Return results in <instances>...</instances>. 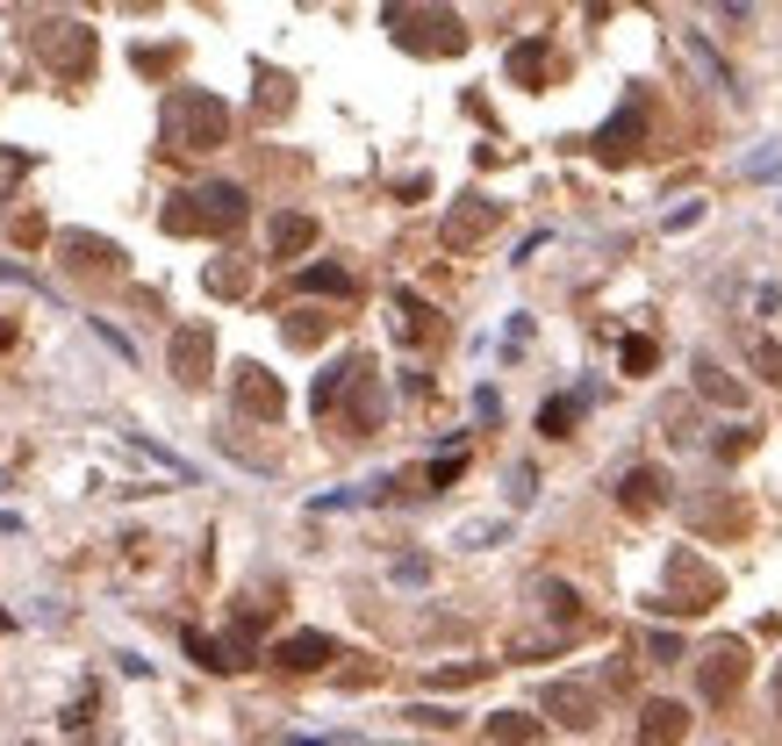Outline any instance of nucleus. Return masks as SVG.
<instances>
[{
  "label": "nucleus",
  "instance_id": "1",
  "mask_svg": "<svg viewBox=\"0 0 782 746\" xmlns=\"http://www.w3.org/2000/svg\"><path fill=\"white\" fill-rule=\"evenodd\" d=\"M244 216H252V202H244V187H230V180H209V187L173 194V202L159 208V223L173 237H230V231H244Z\"/></svg>",
  "mask_w": 782,
  "mask_h": 746
},
{
  "label": "nucleus",
  "instance_id": "2",
  "mask_svg": "<svg viewBox=\"0 0 782 746\" xmlns=\"http://www.w3.org/2000/svg\"><path fill=\"white\" fill-rule=\"evenodd\" d=\"M165 144L173 151H216L230 144V101L209 94V86H180L165 101Z\"/></svg>",
  "mask_w": 782,
  "mask_h": 746
},
{
  "label": "nucleus",
  "instance_id": "3",
  "mask_svg": "<svg viewBox=\"0 0 782 746\" xmlns=\"http://www.w3.org/2000/svg\"><path fill=\"white\" fill-rule=\"evenodd\" d=\"M718 596H725V582H718V568L697 553V545H674L661 560V611L668 617H697V611H711Z\"/></svg>",
  "mask_w": 782,
  "mask_h": 746
},
{
  "label": "nucleus",
  "instance_id": "4",
  "mask_svg": "<svg viewBox=\"0 0 782 746\" xmlns=\"http://www.w3.org/2000/svg\"><path fill=\"white\" fill-rule=\"evenodd\" d=\"M388 22H395V37H403V51H438V58L467 51V29H459V14H446V8H431V14L388 8Z\"/></svg>",
  "mask_w": 782,
  "mask_h": 746
},
{
  "label": "nucleus",
  "instance_id": "5",
  "mask_svg": "<svg viewBox=\"0 0 782 746\" xmlns=\"http://www.w3.org/2000/svg\"><path fill=\"white\" fill-rule=\"evenodd\" d=\"M37 51L51 72H65V80H87L94 72V29L87 22H43L37 29Z\"/></svg>",
  "mask_w": 782,
  "mask_h": 746
},
{
  "label": "nucleus",
  "instance_id": "6",
  "mask_svg": "<svg viewBox=\"0 0 782 746\" xmlns=\"http://www.w3.org/2000/svg\"><path fill=\"white\" fill-rule=\"evenodd\" d=\"M165 359H173V380H180V388H202L209 367H216V338H209V324H180L173 345H165Z\"/></svg>",
  "mask_w": 782,
  "mask_h": 746
},
{
  "label": "nucleus",
  "instance_id": "7",
  "mask_svg": "<svg viewBox=\"0 0 782 746\" xmlns=\"http://www.w3.org/2000/svg\"><path fill=\"white\" fill-rule=\"evenodd\" d=\"M647 123H653L647 94H624V109L610 115L603 130H596V151H603V159H632V151H639V136H647Z\"/></svg>",
  "mask_w": 782,
  "mask_h": 746
},
{
  "label": "nucleus",
  "instance_id": "8",
  "mask_svg": "<svg viewBox=\"0 0 782 746\" xmlns=\"http://www.w3.org/2000/svg\"><path fill=\"white\" fill-rule=\"evenodd\" d=\"M697 682H703V696H711V704H725V696H740V682H747V653H740V638H718V646L703 653Z\"/></svg>",
  "mask_w": 782,
  "mask_h": 746
},
{
  "label": "nucleus",
  "instance_id": "9",
  "mask_svg": "<svg viewBox=\"0 0 782 746\" xmlns=\"http://www.w3.org/2000/svg\"><path fill=\"white\" fill-rule=\"evenodd\" d=\"M237 409H244V417H258V423H281V409H287L281 380L258 367V359H244V367H237Z\"/></svg>",
  "mask_w": 782,
  "mask_h": 746
},
{
  "label": "nucleus",
  "instance_id": "10",
  "mask_svg": "<svg viewBox=\"0 0 782 746\" xmlns=\"http://www.w3.org/2000/svg\"><path fill=\"white\" fill-rule=\"evenodd\" d=\"M596 711H603V704H596L589 682H546V718L567 725V733H589Z\"/></svg>",
  "mask_w": 782,
  "mask_h": 746
},
{
  "label": "nucleus",
  "instance_id": "11",
  "mask_svg": "<svg viewBox=\"0 0 782 746\" xmlns=\"http://www.w3.org/2000/svg\"><path fill=\"white\" fill-rule=\"evenodd\" d=\"M337 661V638L331 632H287L281 646H273V667H287V675H316V667Z\"/></svg>",
  "mask_w": 782,
  "mask_h": 746
},
{
  "label": "nucleus",
  "instance_id": "12",
  "mask_svg": "<svg viewBox=\"0 0 782 746\" xmlns=\"http://www.w3.org/2000/svg\"><path fill=\"white\" fill-rule=\"evenodd\" d=\"M496 223H502V208H496V202H481V194H467V202H459L453 216H446V245H453V252H467V245H481V237L496 231Z\"/></svg>",
  "mask_w": 782,
  "mask_h": 746
},
{
  "label": "nucleus",
  "instance_id": "13",
  "mask_svg": "<svg viewBox=\"0 0 782 746\" xmlns=\"http://www.w3.org/2000/svg\"><path fill=\"white\" fill-rule=\"evenodd\" d=\"M689 733V711L674 704V696H653L647 711H639V746H674Z\"/></svg>",
  "mask_w": 782,
  "mask_h": 746
},
{
  "label": "nucleus",
  "instance_id": "14",
  "mask_svg": "<svg viewBox=\"0 0 782 746\" xmlns=\"http://www.w3.org/2000/svg\"><path fill=\"white\" fill-rule=\"evenodd\" d=\"M266 245H273V258H302L316 245V216H302V208H281V216L266 223Z\"/></svg>",
  "mask_w": 782,
  "mask_h": 746
},
{
  "label": "nucleus",
  "instance_id": "15",
  "mask_svg": "<svg viewBox=\"0 0 782 746\" xmlns=\"http://www.w3.org/2000/svg\"><path fill=\"white\" fill-rule=\"evenodd\" d=\"M58 258H72V266H87V273H115L122 266V252L109 245V237H87V231H58Z\"/></svg>",
  "mask_w": 782,
  "mask_h": 746
},
{
  "label": "nucleus",
  "instance_id": "16",
  "mask_svg": "<svg viewBox=\"0 0 782 746\" xmlns=\"http://www.w3.org/2000/svg\"><path fill=\"white\" fill-rule=\"evenodd\" d=\"M668 489H674V481L661 474V467H632V474L618 481V502H624V510H632V517H647L653 502H668Z\"/></svg>",
  "mask_w": 782,
  "mask_h": 746
},
{
  "label": "nucleus",
  "instance_id": "17",
  "mask_svg": "<svg viewBox=\"0 0 782 746\" xmlns=\"http://www.w3.org/2000/svg\"><path fill=\"white\" fill-rule=\"evenodd\" d=\"M502 65H510V80H517V86H546V80H554V51H546V37L510 43V58H502Z\"/></svg>",
  "mask_w": 782,
  "mask_h": 746
},
{
  "label": "nucleus",
  "instance_id": "18",
  "mask_svg": "<svg viewBox=\"0 0 782 746\" xmlns=\"http://www.w3.org/2000/svg\"><path fill=\"white\" fill-rule=\"evenodd\" d=\"M596 402V388H575V395H554V402H539V431L546 438H575V423H581V409Z\"/></svg>",
  "mask_w": 782,
  "mask_h": 746
},
{
  "label": "nucleus",
  "instance_id": "19",
  "mask_svg": "<svg viewBox=\"0 0 782 746\" xmlns=\"http://www.w3.org/2000/svg\"><path fill=\"white\" fill-rule=\"evenodd\" d=\"M488 739H496V746H539V739H546V718H525V711H496V718H488Z\"/></svg>",
  "mask_w": 782,
  "mask_h": 746
},
{
  "label": "nucleus",
  "instance_id": "20",
  "mask_svg": "<svg viewBox=\"0 0 782 746\" xmlns=\"http://www.w3.org/2000/svg\"><path fill=\"white\" fill-rule=\"evenodd\" d=\"M682 58H689V65L703 72V86H718V94H732V72H725V58H718L711 43L697 37V29H682Z\"/></svg>",
  "mask_w": 782,
  "mask_h": 746
},
{
  "label": "nucleus",
  "instance_id": "21",
  "mask_svg": "<svg viewBox=\"0 0 782 746\" xmlns=\"http://www.w3.org/2000/svg\"><path fill=\"white\" fill-rule=\"evenodd\" d=\"M352 374H359V359H331L324 374H316V388H309V409L324 417V409H337V395L352 388Z\"/></svg>",
  "mask_w": 782,
  "mask_h": 746
},
{
  "label": "nucleus",
  "instance_id": "22",
  "mask_svg": "<svg viewBox=\"0 0 782 746\" xmlns=\"http://www.w3.org/2000/svg\"><path fill=\"white\" fill-rule=\"evenodd\" d=\"M395 330H403V345H424V338H431V309H424V302L417 295H409V287H403V295H395Z\"/></svg>",
  "mask_w": 782,
  "mask_h": 746
},
{
  "label": "nucleus",
  "instance_id": "23",
  "mask_svg": "<svg viewBox=\"0 0 782 746\" xmlns=\"http://www.w3.org/2000/svg\"><path fill=\"white\" fill-rule=\"evenodd\" d=\"M281 338L295 345V352H309V345H324V338H331V316H324V309H295V316L281 324Z\"/></svg>",
  "mask_w": 782,
  "mask_h": 746
},
{
  "label": "nucleus",
  "instance_id": "24",
  "mask_svg": "<svg viewBox=\"0 0 782 746\" xmlns=\"http://www.w3.org/2000/svg\"><path fill=\"white\" fill-rule=\"evenodd\" d=\"M510 539V517H467V524L453 531V545H467V553H481V545H502Z\"/></svg>",
  "mask_w": 782,
  "mask_h": 746
},
{
  "label": "nucleus",
  "instance_id": "25",
  "mask_svg": "<svg viewBox=\"0 0 782 746\" xmlns=\"http://www.w3.org/2000/svg\"><path fill=\"white\" fill-rule=\"evenodd\" d=\"M697 388L711 395V402H725V409H740V402H747V395H740V380H725V374H718V359H711V352L697 359Z\"/></svg>",
  "mask_w": 782,
  "mask_h": 746
},
{
  "label": "nucleus",
  "instance_id": "26",
  "mask_svg": "<svg viewBox=\"0 0 782 746\" xmlns=\"http://www.w3.org/2000/svg\"><path fill=\"white\" fill-rule=\"evenodd\" d=\"M618 367H624V374H653V367H661V345H653L647 330H632V338L618 345Z\"/></svg>",
  "mask_w": 782,
  "mask_h": 746
},
{
  "label": "nucleus",
  "instance_id": "27",
  "mask_svg": "<svg viewBox=\"0 0 782 746\" xmlns=\"http://www.w3.org/2000/svg\"><path fill=\"white\" fill-rule=\"evenodd\" d=\"M302 295H352V273L345 266H302Z\"/></svg>",
  "mask_w": 782,
  "mask_h": 746
},
{
  "label": "nucleus",
  "instance_id": "28",
  "mask_svg": "<svg viewBox=\"0 0 782 746\" xmlns=\"http://www.w3.org/2000/svg\"><path fill=\"white\" fill-rule=\"evenodd\" d=\"M747 359H754V374L769 380V388H782V345H769V338H747Z\"/></svg>",
  "mask_w": 782,
  "mask_h": 746
},
{
  "label": "nucleus",
  "instance_id": "29",
  "mask_svg": "<svg viewBox=\"0 0 782 746\" xmlns=\"http://www.w3.org/2000/svg\"><path fill=\"white\" fill-rule=\"evenodd\" d=\"M202 280H209V295H244V287H252V273L230 266V258H216V266H209Z\"/></svg>",
  "mask_w": 782,
  "mask_h": 746
},
{
  "label": "nucleus",
  "instance_id": "30",
  "mask_svg": "<svg viewBox=\"0 0 782 746\" xmlns=\"http://www.w3.org/2000/svg\"><path fill=\"white\" fill-rule=\"evenodd\" d=\"M539 603H546L560 624H575V589H567V582H539Z\"/></svg>",
  "mask_w": 782,
  "mask_h": 746
},
{
  "label": "nucleus",
  "instance_id": "31",
  "mask_svg": "<svg viewBox=\"0 0 782 746\" xmlns=\"http://www.w3.org/2000/svg\"><path fill=\"white\" fill-rule=\"evenodd\" d=\"M481 675H488V661H453V667H438V689H467Z\"/></svg>",
  "mask_w": 782,
  "mask_h": 746
},
{
  "label": "nucleus",
  "instance_id": "32",
  "mask_svg": "<svg viewBox=\"0 0 782 746\" xmlns=\"http://www.w3.org/2000/svg\"><path fill=\"white\" fill-rule=\"evenodd\" d=\"M395 582H403V589H424V582H431V560H417V553H403V560H395Z\"/></svg>",
  "mask_w": 782,
  "mask_h": 746
},
{
  "label": "nucleus",
  "instance_id": "33",
  "mask_svg": "<svg viewBox=\"0 0 782 746\" xmlns=\"http://www.w3.org/2000/svg\"><path fill=\"white\" fill-rule=\"evenodd\" d=\"M647 661L674 667V661H682V632H653V638H647Z\"/></svg>",
  "mask_w": 782,
  "mask_h": 746
},
{
  "label": "nucleus",
  "instance_id": "34",
  "mask_svg": "<svg viewBox=\"0 0 782 746\" xmlns=\"http://www.w3.org/2000/svg\"><path fill=\"white\" fill-rule=\"evenodd\" d=\"M187 653H194L202 667H216V675H230V667H223V646H216L209 632H187Z\"/></svg>",
  "mask_w": 782,
  "mask_h": 746
},
{
  "label": "nucleus",
  "instance_id": "35",
  "mask_svg": "<svg viewBox=\"0 0 782 746\" xmlns=\"http://www.w3.org/2000/svg\"><path fill=\"white\" fill-rule=\"evenodd\" d=\"M740 173H747V180H782V144H775V151H754Z\"/></svg>",
  "mask_w": 782,
  "mask_h": 746
},
{
  "label": "nucleus",
  "instance_id": "36",
  "mask_svg": "<svg viewBox=\"0 0 782 746\" xmlns=\"http://www.w3.org/2000/svg\"><path fill=\"white\" fill-rule=\"evenodd\" d=\"M740 452H754V423H740V431L718 438V460H740Z\"/></svg>",
  "mask_w": 782,
  "mask_h": 746
},
{
  "label": "nucleus",
  "instance_id": "37",
  "mask_svg": "<svg viewBox=\"0 0 782 746\" xmlns=\"http://www.w3.org/2000/svg\"><path fill=\"white\" fill-rule=\"evenodd\" d=\"M136 65H144V72H173L180 51H173V43H151V51H136Z\"/></svg>",
  "mask_w": 782,
  "mask_h": 746
},
{
  "label": "nucleus",
  "instance_id": "38",
  "mask_svg": "<svg viewBox=\"0 0 782 746\" xmlns=\"http://www.w3.org/2000/svg\"><path fill=\"white\" fill-rule=\"evenodd\" d=\"M697 223H703V202H682V208H668L661 231H697Z\"/></svg>",
  "mask_w": 782,
  "mask_h": 746
},
{
  "label": "nucleus",
  "instance_id": "39",
  "mask_svg": "<svg viewBox=\"0 0 782 746\" xmlns=\"http://www.w3.org/2000/svg\"><path fill=\"white\" fill-rule=\"evenodd\" d=\"M539 495V474H531V467H510V502H531Z\"/></svg>",
  "mask_w": 782,
  "mask_h": 746
},
{
  "label": "nucleus",
  "instance_id": "40",
  "mask_svg": "<svg viewBox=\"0 0 782 746\" xmlns=\"http://www.w3.org/2000/svg\"><path fill=\"white\" fill-rule=\"evenodd\" d=\"M747 302H754V316H775V309H782V287H775V280H761Z\"/></svg>",
  "mask_w": 782,
  "mask_h": 746
},
{
  "label": "nucleus",
  "instance_id": "41",
  "mask_svg": "<svg viewBox=\"0 0 782 746\" xmlns=\"http://www.w3.org/2000/svg\"><path fill=\"white\" fill-rule=\"evenodd\" d=\"M87 718H94V689H80V696H72V711H65V733H80Z\"/></svg>",
  "mask_w": 782,
  "mask_h": 746
},
{
  "label": "nucleus",
  "instance_id": "42",
  "mask_svg": "<svg viewBox=\"0 0 782 746\" xmlns=\"http://www.w3.org/2000/svg\"><path fill=\"white\" fill-rule=\"evenodd\" d=\"M474 417L496 423V417H502V395H496V388H474Z\"/></svg>",
  "mask_w": 782,
  "mask_h": 746
},
{
  "label": "nucleus",
  "instance_id": "43",
  "mask_svg": "<svg viewBox=\"0 0 782 746\" xmlns=\"http://www.w3.org/2000/svg\"><path fill=\"white\" fill-rule=\"evenodd\" d=\"M409 718H417V725H459L446 704H417V711H409Z\"/></svg>",
  "mask_w": 782,
  "mask_h": 746
},
{
  "label": "nucleus",
  "instance_id": "44",
  "mask_svg": "<svg viewBox=\"0 0 782 746\" xmlns=\"http://www.w3.org/2000/svg\"><path fill=\"white\" fill-rule=\"evenodd\" d=\"M453 481H459V452H446V460L431 467V489H453Z\"/></svg>",
  "mask_w": 782,
  "mask_h": 746
},
{
  "label": "nucleus",
  "instance_id": "45",
  "mask_svg": "<svg viewBox=\"0 0 782 746\" xmlns=\"http://www.w3.org/2000/svg\"><path fill=\"white\" fill-rule=\"evenodd\" d=\"M769 696H775V718H782V661H775V689Z\"/></svg>",
  "mask_w": 782,
  "mask_h": 746
},
{
  "label": "nucleus",
  "instance_id": "46",
  "mask_svg": "<svg viewBox=\"0 0 782 746\" xmlns=\"http://www.w3.org/2000/svg\"><path fill=\"white\" fill-rule=\"evenodd\" d=\"M0 489H8V474H0Z\"/></svg>",
  "mask_w": 782,
  "mask_h": 746
}]
</instances>
